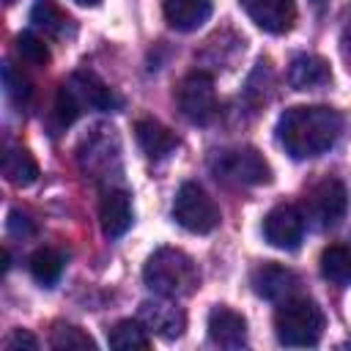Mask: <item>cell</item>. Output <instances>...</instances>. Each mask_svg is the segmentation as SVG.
<instances>
[{
    "mask_svg": "<svg viewBox=\"0 0 351 351\" xmlns=\"http://www.w3.org/2000/svg\"><path fill=\"white\" fill-rule=\"evenodd\" d=\"M107 340H110V346L118 348V351H143V348L151 346L148 329H145V324H143L140 318H137V321H132V318L118 321V324L110 329Z\"/></svg>",
    "mask_w": 351,
    "mask_h": 351,
    "instance_id": "obj_19",
    "label": "cell"
},
{
    "mask_svg": "<svg viewBox=\"0 0 351 351\" xmlns=\"http://www.w3.org/2000/svg\"><path fill=\"white\" fill-rule=\"evenodd\" d=\"M343 41L351 47V8H346L343 14Z\"/></svg>",
    "mask_w": 351,
    "mask_h": 351,
    "instance_id": "obj_29",
    "label": "cell"
},
{
    "mask_svg": "<svg viewBox=\"0 0 351 351\" xmlns=\"http://www.w3.org/2000/svg\"><path fill=\"white\" fill-rule=\"evenodd\" d=\"M69 85L74 88V93H77V99L82 101V107H90V110H99V112H115V110H121V104H123V99L107 85V82H101L96 74H90V71H77L71 80H69Z\"/></svg>",
    "mask_w": 351,
    "mask_h": 351,
    "instance_id": "obj_12",
    "label": "cell"
},
{
    "mask_svg": "<svg viewBox=\"0 0 351 351\" xmlns=\"http://www.w3.org/2000/svg\"><path fill=\"white\" fill-rule=\"evenodd\" d=\"M30 22L52 38L63 36L66 27H69V16L60 11V5L55 0H36L33 8H30Z\"/></svg>",
    "mask_w": 351,
    "mask_h": 351,
    "instance_id": "obj_20",
    "label": "cell"
},
{
    "mask_svg": "<svg viewBox=\"0 0 351 351\" xmlns=\"http://www.w3.org/2000/svg\"><path fill=\"white\" fill-rule=\"evenodd\" d=\"M247 16L266 33L282 36L296 22V0H241Z\"/></svg>",
    "mask_w": 351,
    "mask_h": 351,
    "instance_id": "obj_10",
    "label": "cell"
},
{
    "mask_svg": "<svg viewBox=\"0 0 351 351\" xmlns=\"http://www.w3.org/2000/svg\"><path fill=\"white\" fill-rule=\"evenodd\" d=\"M99 225L107 239H118L129 230L132 225V200L123 189H110L104 192L99 203Z\"/></svg>",
    "mask_w": 351,
    "mask_h": 351,
    "instance_id": "obj_14",
    "label": "cell"
},
{
    "mask_svg": "<svg viewBox=\"0 0 351 351\" xmlns=\"http://www.w3.org/2000/svg\"><path fill=\"white\" fill-rule=\"evenodd\" d=\"M321 274L329 280V282H337V285H348L351 282V250L340 247V244H332L321 252Z\"/></svg>",
    "mask_w": 351,
    "mask_h": 351,
    "instance_id": "obj_23",
    "label": "cell"
},
{
    "mask_svg": "<svg viewBox=\"0 0 351 351\" xmlns=\"http://www.w3.org/2000/svg\"><path fill=\"white\" fill-rule=\"evenodd\" d=\"M252 291L269 302H285V299L296 296L299 277L280 263H261L252 271Z\"/></svg>",
    "mask_w": 351,
    "mask_h": 351,
    "instance_id": "obj_11",
    "label": "cell"
},
{
    "mask_svg": "<svg viewBox=\"0 0 351 351\" xmlns=\"http://www.w3.org/2000/svg\"><path fill=\"white\" fill-rule=\"evenodd\" d=\"M27 266H30L33 280H38L41 285H52V282H58L60 274H63V255H60L58 250H52V247H38V250L30 255Z\"/></svg>",
    "mask_w": 351,
    "mask_h": 351,
    "instance_id": "obj_21",
    "label": "cell"
},
{
    "mask_svg": "<svg viewBox=\"0 0 351 351\" xmlns=\"http://www.w3.org/2000/svg\"><path fill=\"white\" fill-rule=\"evenodd\" d=\"M8 230L16 236H27V233H33V225L22 211H11L8 214Z\"/></svg>",
    "mask_w": 351,
    "mask_h": 351,
    "instance_id": "obj_28",
    "label": "cell"
},
{
    "mask_svg": "<svg viewBox=\"0 0 351 351\" xmlns=\"http://www.w3.org/2000/svg\"><path fill=\"white\" fill-rule=\"evenodd\" d=\"M143 280L145 285L167 299H181L189 296L197 282H200V271L195 266V261L176 247H159L143 266Z\"/></svg>",
    "mask_w": 351,
    "mask_h": 351,
    "instance_id": "obj_2",
    "label": "cell"
},
{
    "mask_svg": "<svg viewBox=\"0 0 351 351\" xmlns=\"http://www.w3.org/2000/svg\"><path fill=\"white\" fill-rule=\"evenodd\" d=\"M134 137H137L140 148L145 151V156H151V159H165L178 148V137L154 118H140L134 123Z\"/></svg>",
    "mask_w": 351,
    "mask_h": 351,
    "instance_id": "obj_16",
    "label": "cell"
},
{
    "mask_svg": "<svg viewBox=\"0 0 351 351\" xmlns=\"http://www.w3.org/2000/svg\"><path fill=\"white\" fill-rule=\"evenodd\" d=\"M310 3H313V5H315V8H321V5H324V3H326V0H310Z\"/></svg>",
    "mask_w": 351,
    "mask_h": 351,
    "instance_id": "obj_31",
    "label": "cell"
},
{
    "mask_svg": "<svg viewBox=\"0 0 351 351\" xmlns=\"http://www.w3.org/2000/svg\"><path fill=\"white\" fill-rule=\"evenodd\" d=\"M137 318L145 324V329L162 340H176L181 337L184 326H186V315L181 307H176L167 296L165 299H148L140 304Z\"/></svg>",
    "mask_w": 351,
    "mask_h": 351,
    "instance_id": "obj_9",
    "label": "cell"
},
{
    "mask_svg": "<svg viewBox=\"0 0 351 351\" xmlns=\"http://www.w3.org/2000/svg\"><path fill=\"white\" fill-rule=\"evenodd\" d=\"M49 346L55 351H96V340L85 329H80L74 324H63V321L52 326Z\"/></svg>",
    "mask_w": 351,
    "mask_h": 351,
    "instance_id": "obj_22",
    "label": "cell"
},
{
    "mask_svg": "<svg viewBox=\"0 0 351 351\" xmlns=\"http://www.w3.org/2000/svg\"><path fill=\"white\" fill-rule=\"evenodd\" d=\"M173 219L189 233H211L219 225V206L214 197L195 181L178 186L173 200Z\"/></svg>",
    "mask_w": 351,
    "mask_h": 351,
    "instance_id": "obj_5",
    "label": "cell"
},
{
    "mask_svg": "<svg viewBox=\"0 0 351 351\" xmlns=\"http://www.w3.org/2000/svg\"><path fill=\"white\" fill-rule=\"evenodd\" d=\"M3 3H5V5H11V3H14V0H3Z\"/></svg>",
    "mask_w": 351,
    "mask_h": 351,
    "instance_id": "obj_32",
    "label": "cell"
},
{
    "mask_svg": "<svg viewBox=\"0 0 351 351\" xmlns=\"http://www.w3.org/2000/svg\"><path fill=\"white\" fill-rule=\"evenodd\" d=\"M343 132V115L324 104H296L277 121V140L293 159L326 154Z\"/></svg>",
    "mask_w": 351,
    "mask_h": 351,
    "instance_id": "obj_1",
    "label": "cell"
},
{
    "mask_svg": "<svg viewBox=\"0 0 351 351\" xmlns=\"http://www.w3.org/2000/svg\"><path fill=\"white\" fill-rule=\"evenodd\" d=\"M176 101L186 121L208 123L217 115V90H214L211 74H206V71L186 74L176 90Z\"/></svg>",
    "mask_w": 351,
    "mask_h": 351,
    "instance_id": "obj_6",
    "label": "cell"
},
{
    "mask_svg": "<svg viewBox=\"0 0 351 351\" xmlns=\"http://www.w3.org/2000/svg\"><path fill=\"white\" fill-rule=\"evenodd\" d=\"M82 112V101L77 99L74 88L71 85H60L58 88V96H55V118H58V126H71Z\"/></svg>",
    "mask_w": 351,
    "mask_h": 351,
    "instance_id": "obj_24",
    "label": "cell"
},
{
    "mask_svg": "<svg viewBox=\"0 0 351 351\" xmlns=\"http://www.w3.org/2000/svg\"><path fill=\"white\" fill-rule=\"evenodd\" d=\"M3 348H5V351H36V348H38V340H36L30 332H25V329H14V332L5 337Z\"/></svg>",
    "mask_w": 351,
    "mask_h": 351,
    "instance_id": "obj_27",
    "label": "cell"
},
{
    "mask_svg": "<svg viewBox=\"0 0 351 351\" xmlns=\"http://www.w3.org/2000/svg\"><path fill=\"white\" fill-rule=\"evenodd\" d=\"M274 332L282 346L291 348H310L321 340L324 332V313L307 296L285 299L274 313Z\"/></svg>",
    "mask_w": 351,
    "mask_h": 351,
    "instance_id": "obj_3",
    "label": "cell"
},
{
    "mask_svg": "<svg viewBox=\"0 0 351 351\" xmlns=\"http://www.w3.org/2000/svg\"><path fill=\"white\" fill-rule=\"evenodd\" d=\"M74 3H80V5H96L99 0H74Z\"/></svg>",
    "mask_w": 351,
    "mask_h": 351,
    "instance_id": "obj_30",
    "label": "cell"
},
{
    "mask_svg": "<svg viewBox=\"0 0 351 351\" xmlns=\"http://www.w3.org/2000/svg\"><path fill=\"white\" fill-rule=\"evenodd\" d=\"M16 55L30 66H47L49 63V49L36 33H19L16 36Z\"/></svg>",
    "mask_w": 351,
    "mask_h": 351,
    "instance_id": "obj_25",
    "label": "cell"
},
{
    "mask_svg": "<svg viewBox=\"0 0 351 351\" xmlns=\"http://www.w3.org/2000/svg\"><path fill=\"white\" fill-rule=\"evenodd\" d=\"M208 340L222 348H241L247 343V321L230 307H214L208 313Z\"/></svg>",
    "mask_w": 351,
    "mask_h": 351,
    "instance_id": "obj_13",
    "label": "cell"
},
{
    "mask_svg": "<svg viewBox=\"0 0 351 351\" xmlns=\"http://www.w3.org/2000/svg\"><path fill=\"white\" fill-rule=\"evenodd\" d=\"M3 85H5V93L16 104H22V101L30 99V82H27V77L19 69H14V63H5L3 66Z\"/></svg>",
    "mask_w": 351,
    "mask_h": 351,
    "instance_id": "obj_26",
    "label": "cell"
},
{
    "mask_svg": "<svg viewBox=\"0 0 351 351\" xmlns=\"http://www.w3.org/2000/svg\"><path fill=\"white\" fill-rule=\"evenodd\" d=\"M162 14L173 30L189 33L211 16V0H162Z\"/></svg>",
    "mask_w": 351,
    "mask_h": 351,
    "instance_id": "obj_15",
    "label": "cell"
},
{
    "mask_svg": "<svg viewBox=\"0 0 351 351\" xmlns=\"http://www.w3.org/2000/svg\"><path fill=\"white\" fill-rule=\"evenodd\" d=\"M263 236L277 250H285V252L296 250L302 236H304V217H302V211L296 206H291V203L274 206L266 214V219H263Z\"/></svg>",
    "mask_w": 351,
    "mask_h": 351,
    "instance_id": "obj_8",
    "label": "cell"
},
{
    "mask_svg": "<svg viewBox=\"0 0 351 351\" xmlns=\"http://www.w3.org/2000/svg\"><path fill=\"white\" fill-rule=\"evenodd\" d=\"M332 80L329 74V63L318 55H296L291 60V69H288V82L296 88V90H310V88H321Z\"/></svg>",
    "mask_w": 351,
    "mask_h": 351,
    "instance_id": "obj_17",
    "label": "cell"
},
{
    "mask_svg": "<svg viewBox=\"0 0 351 351\" xmlns=\"http://www.w3.org/2000/svg\"><path fill=\"white\" fill-rule=\"evenodd\" d=\"M3 176L14 186H30L38 178V165L27 148L14 145L3 154Z\"/></svg>",
    "mask_w": 351,
    "mask_h": 351,
    "instance_id": "obj_18",
    "label": "cell"
},
{
    "mask_svg": "<svg viewBox=\"0 0 351 351\" xmlns=\"http://www.w3.org/2000/svg\"><path fill=\"white\" fill-rule=\"evenodd\" d=\"M348 208V192L343 181L324 178L307 192V214L318 228H335Z\"/></svg>",
    "mask_w": 351,
    "mask_h": 351,
    "instance_id": "obj_7",
    "label": "cell"
},
{
    "mask_svg": "<svg viewBox=\"0 0 351 351\" xmlns=\"http://www.w3.org/2000/svg\"><path fill=\"white\" fill-rule=\"evenodd\" d=\"M211 170L217 178L236 184V186H261L271 181V167L263 159L258 148L241 145V148H228L217 151L211 159Z\"/></svg>",
    "mask_w": 351,
    "mask_h": 351,
    "instance_id": "obj_4",
    "label": "cell"
}]
</instances>
